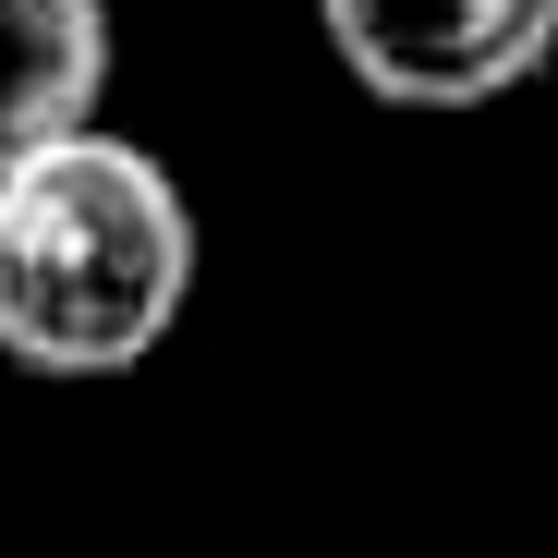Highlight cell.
I'll return each instance as SVG.
<instances>
[{"label": "cell", "instance_id": "obj_2", "mask_svg": "<svg viewBox=\"0 0 558 558\" xmlns=\"http://www.w3.org/2000/svg\"><path fill=\"white\" fill-rule=\"evenodd\" d=\"M316 37L389 110H498L558 61V0H316Z\"/></svg>", "mask_w": 558, "mask_h": 558}, {"label": "cell", "instance_id": "obj_3", "mask_svg": "<svg viewBox=\"0 0 558 558\" xmlns=\"http://www.w3.org/2000/svg\"><path fill=\"white\" fill-rule=\"evenodd\" d=\"M110 98V0H0V170L98 134Z\"/></svg>", "mask_w": 558, "mask_h": 558}, {"label": "cell", "instance_id": "obj_1", "mask_svg": "<svg viewBox=\"0 0 558 558\" xmlns=\"http://www.w3.org/2000/svg\"><path fill=\"white\" fill-rule=\"evenodd\" d=\"M195 304V207L134 134H73L0 170V364L98 389L158 364Z\"/></svg>", "mask_w": 558, "mask_h": 558}]
</instances>
